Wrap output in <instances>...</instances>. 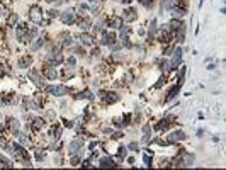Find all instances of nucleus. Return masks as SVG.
<instances>
[{
  "instance_id": "20",
  "label": "nucleus",
  "mask_w": 226,
  "mask_h": 170,
  "mask_svg": "<svg viewBox=\"0 0 226 170\" xmlns=\"http://www.w3.org/2000/svg\"><path fill=\"white\" fill-rule=\"evenodd\" d=\"M43 44H44V41H43L41 38H39V39H36V42H34V44H31V49H32V51H36V49H39V48L43 46Z\"/></svg>"
},
{
  "instance_id": "21",
  "label": "nucleus",
  "mask_w": 226,
  "mask_h": 170,
  "mask_svg": "<svg viewBox=\"0 0 226 170\" xmlns=\"http://www.w3.org/2000/svg\"><path fill=\"white\" fill-rule=\"evenodd\" d=\"M10 127H12V131H14V133H19V121L12 119V121H10Z\"/></svg>"
},
{
  "instance_id": "15",
  "label": "nucleus",
  "mask_w": 226,
  "mask_h": 170,
  "mask_svg": "<svg viewBox=\"0 0 226 170\" xmlns=\"http://www.w3.org/2000/svg\"><path fill=\"white\" fill-rule=\"evenodd\" d=\"M44 75H46L49 80H55L56 76H58V72H56L55 68H46V70H44Z\"/></svg>"
},
{
  "instance_id": "8",
  "label": "nucleus",
  "mask_w": 226,
  "mask_h": 170,
  "mask_svg": "<svg viewBox=\"0 0 226 170\" xmlns=\"http://www.w3.org/2000/svg\"><path fill=\"white\" fill-rule=\"evenodd\" d=\"M136 10L134 8H126L123 12V21H126V22H131V21H134L136 19Z\"/></svg>"
},
{
  "instance_id": "38",
  "label": "nucleus",
  "mask_w": 226,
  "mask_h": 170,
  "mask_svg": "<svg viewBox=\"0 0 226 170\" xmlns=\"http://www.w3.org/2000/svg\"><path fill=\"white\" fill-rule=\"evenodd\" d=\"M150 162H151V160H150V158H148V155H145V163H146V165H148V167H150Z\"/></svg>"
},
{
  "instance_id": "10",
  "label": "nucleus",
  "mask_w": 226,
  "mask_h": 170,
  "mask_svg": "<svg viewBox=\"0 0 226 170\" xmlns=\"http://www.w3.org/2000/svg\"><path fill=\"white\" fill-rule=\"evenodd\" d=\"M182 140H185L184 131H174L170 134V138H168V143H175V141H182Z\"/></svg>"
},
{
  "instance_id": "24",
  "label": "nucleus",
  "mask_w": 226,
  "mask_h": 170,
  "mask_svg": "<svg viewBox=\"0 0 226 170\" xmlns=\"http://www.w3.org/2000/svg\"><path fill=\"white\" fill-rule=\"evenodd\" d=\"M44 121L43 119H34V129H39V127H43Z\"/></svg>"
},
{
  "instance_id": "7",
  "label": "nucleus",
  "mask_w": 226,
  "mask_h": 170,
  "mask_svg": "<svg viewBox=\"0 0 226 170\" xmlns=\"http://www.w3.org/2000/svg\"><path fill=\"white\" fill-rule=\"evenodd\" d=\"M114 39H116V36L112 32H106V31H104L102 39H100V44H109V46H112V44H114Z\"/></svg>"
},
{
  "instance_id": "40",
  "label": "nucleus",
  "mask_w": 226,
  "mask_h": 170,
  "mask_svg": "<svg viewBox=\"0 0 226 170\" xmlns=\"http://www.w3.org/2000/svg\"><path fill=\"white\" fill-rule=\"evenodd\" d=\"M121 2H123V4H129V2H131V0H121Z\"/></svg>"
},
{
  "instance_id": "6",
  "label": "nucleus",
  "mask_w": 226,
  "mask_h": 170,
  "mask_svg": "<svg viewBox=\"0 0 226 170\" xmlns=\"http://www.w3.org/2000/svg\"><path fill=\"white\" fill-rule=\"evenodd\" d=\"M60 19L63 24H72L75 21V14H73V10H65V12H61Z\"/></svg>"
},
{
  "instance_id": "11",
  "label": "nucleus",
  "mask_w": 226,
  "mask_h": 170,
  "mask_svg": "<svg viewBox=\"0 0 226 170\" xmlns=\"http://www.w3.org/2000/svg\"><path fill=\"white\" fill-rule=\"evenodd\" d=\"M80 41L83 42V44H85V46H92V44H94V38H92V36H89V34H80Z\"/></svg>"
},
{
  "instance_id": "9",
  "label": "nucleus",
  "mask_w": 226,
  "mask_h": 170,
  "mask_svg": "<svg viewBox=\"0 0 226 170\" xmlns=\"http://www.w3.org/2000/svg\"><path fill=\"white\" fill-rule=\"evenodd\" d=\"M107 25H109V27H114V29H119V27H123V19H121V17H111V19L107 21Z\"/></svg>"
},
{
  "instance_id": "17",
  "label": "nucleus",
  "mask_w": 226,
  "mask_h": 170,
  "mask_svg": "<svg viewBox=\"0 0 226 170\" xmlns=\"http://www.w3.org/2000/svg\"><path fill=\"white\" fill-rule=\"evenodd\" d=\"M100 167H116V163L112 162V158L104 157V158H100Z\"/></svg>"
},
{
  "instance_id": "12",
  "label": "nucleus",
  "mask_w": 226,
  "mask_h": 170,
  "mask_svg": "<svg viewBox=\"0 0 226 170\" xmlns=\"http://www.w3.org/2000/svg\"><path fill=\"white\" fill-rule=\"evenodd\" d=\"M180 87H182V82H180L179 85H175V87H172V90H170V92H168V95H167V99H165V100H172V99H174L175 95L179 93Z\"/></svg>"
},
{
  "instance_id": "31",
  "label": "nucleus",
  "mask_w": 226,
  "mask_h": 170,
  "mask_svg": "<svg viewBox=\"0 0 226 170\" xmlns=\"http://www.w3.org/2000/svg\"><path fill=\"white\" fill-rule=\"evenodd\" d=\"M63 44H72V36H63Z\"/></svg>"
},
{
  "instance_id": "4",
  "label": "nucleus",
  "mask_w": 226,
  "mask_h": 170,
  "mask_svg": "<svg viewBox=\"0 0 226 170\" xmlns=\"http://www.w3.org/2000/svg\"><path fill=\"white\" fill-rule=\"evenodd\" d=\"M180 61H182V49L177 48V49L174 51V58H172L170 65H168V70H177V66L180 65Z\"/></svg>"
},
{
  "instance_id": "33",
  "label": "nucleus",
  "mask_w": 226,
  "mask_h": 170,
  "mask_svg": "<svg viewBox=\"0 0 226 170\" xmlns=\"http://www.w3.org/2000/svg\"><path fill=\"white\" fill-rule=\"evenodd\" d=\"M53 134H55V136H53V140H58V138H60V134H61V129L58 127V129H56V131L53 133Z\"/></svg>"
},
{
  "instance_id": "26",
  "label": "nucleus",
  "mask_w": 226,
  "mask_h": 170,
  "mask_svg": "<svg viewBox=\"0 0 226 170\" xmlns=\"http://www.w3.org/2000/svg\"><path fill=\"white\" fill-rule=\"evenodd\" d=\"M141 5H145V7H151L153 5V0H140Z\"/></svg>"
},
{
  "instance_id": "25",
  "label": "nucleus",
  "mask_w": 226,
  "mask_h": 170,
  "mask_svg": "<svg viewBox=\"0 0 226 170\" xmlns=\"http://www.w3.org/2000/svg\"><path fill=\"white\" fill-rule=\"evenodd\" d=\"M126 153H128V148H126V146H121L119 151H117V155H119L121 158H124V157H126Z\"/></svg>"
},
{
  "instance_id": "35",
  "label": "nucleus",
  "mask_w": 226,
  "mask_h": 170,
  "mask_svg": "<svg viewBox=\"0 0 226 170\" xmlns=\"http://www.w3.org/2000/svg\"><path fill=\"white\" fill-rule=\"evenodd\" d=\"M68 66H70V68H73V66H75V58H73V56L68 59Z\"/></svg>"
},
{
  "instance_id": "34",
  "label": "nucleus",
  "mask_w": 226,
  "mask_h": 170,
  "mask_svg": "<svg viewBox=\"0 0 226 170\" xmlns=\"http://www.w3.org/2000/svg\"><path fill=\"white\" fill-rule=\"evenodd\" d=\"M129 150H133V151H138V143H131V144H129Z\"/></svg>"
},
{
  "instance_id": "3",
  "label": "nucleus",
  "mask_w": 226,
  "mask_h": 170,
  "mask_svg": "<svg viewBox=\"0 0 226 170\" xmlns=\"http://www.w3.org/2000/svg\"><path fill=\"white\" fill-rule=\"evenodd\" d=\"M46 92L51 93V95H56V97H61V95L68 93V89L63 85H56V87H46Z\"/></svg>"
},
{
  "instance_id": "19",
  "label": "nucleus",
  "mask_w": 226,
  "mask_h": 170,
  "mask_svg": "<svg viewBox=\"0 0 226 170\" xmlns=\"http://www.w3.org/2000/svg\"><path fill=\"white\" fill-rule=\"evenodd\" d=\"M180 25H182V21H175V19H174V21H172L170 24H168V27H170L172 31H177V29L180 27Z\"/></svg>"
},
{
  "instance_id": "32",
  "label": "nucleus",
  "mask_w": 226,
  "mask_h": 170,
  "mask_svg": "<svg viewBox=\"0 0 226 170\" xmlns=\"http://www.w3.org/2000/svg\"><path fill=\"white\" fill-rule=\"evenodd\" d=\"M0 163H2V165L4 167H10V163H9V160H5L4 157H0Z\"/></svg>"
},
{
  "instance_id": "16",
  "label": "nucleus",
  "mask_w": 226,
  "mask_h": 170,
  "mask_svg": "<svg viewBox=\"0 0 226 170\" xmlns=\"http://www.w3.org/2000/svg\"><path fill=\"white\" fill-rule=\"evenodd\" d=\"M155 31H157V21H151V24H150V31H148V41H151L155 36Z\"/></svg>"
},
{
  "instance_id": "22",
  "label": "nucleus",
  "mask_w": 226,
  "mask_h": 170,
  "mask_svg": "<svg viewBox=\"0 0 226 170\" xmlns=\"http://www.w3.org/2000/svg\"><path fill=\"white\" fill-rule=\"evenodd\" d=\"M78 25H80V29H89V25H90V21H87V19H83V21L78 22Z\"/></svg>"
},
{
  "instance_id": "30",
  "label": "nucleus",
  "mask_w": 226,
  "mask_h": 170,
  "mask_svg": "<svg viewBox=\"0 0 226 170\" xmlns=\"http://www.w3.org/2000/svg\"><path fill=\"white\" fill-rule=\"evenodd\" d=\"M167 126H168V123H167L165 119H163V121H162L160 124H157V129H165Z\"/></svg>"
},
{
  "instance_id": "28",
  "label": "nucleus",
  "mask_w": 226,
  "mask_h": 170,
  "mask_svg": "<svg viewBox=\"0 0 226 170\" xmlns=\"http://www.w3.org/2000/svg\"><path fill=\"white\" fill-rule=\"evenodd\" d=\"M160 70H163V72H167V70H168V63H167L165 59H163V61H160Z\"/></svg>"
},
{
  "instance_id": "14",
  "label": "nucleus",
  "mask_w": 226,
  "mask_h": 170,
  "mask_svg": "<svg viewBox=\"0 0 226 170\" xmlns=\"http://www.w3.org/2000/svg\"><path fill=\"white\" fill-rule=\"evenodd\" d=\"M48 61H49L51 65H60L61 61H63V56H61V55H56V56L49 55V56H48Z\"/></svg>"
},
{
  "instance_id": "39",
  "label": "nucleus",
  "mask_w": 226,
  "mask_h": 170,
  "mask_svg": "<svg viewBox=\"0 0 226 170\" xmlns=\"http://www.w3.org/2000/svg\"><path fill=\"white\" fill-rule=\"evenodd\" d=\"M49 15L55 17V15H58V12H56V10H49Z\"/></svg>"
},
{
  "instance_id": "5",
  "label": "nucleus",
  "mask_w": 226,
  "mask_h": 170,
  "mask_svg": "<svg viewBox=\"0 0 226 170\" xmlns=\"http://www.w3.org/2000/svg\"><path fill=\"white\" fill-rule=\"evenodd\" d=\"M27 76H29L31 80H32L36 85H38V87H43V85H44V82H43V76H41V73H39V72H36V70H31V72L27 73Z\"/></svg>"
},
{
  "instance_id": "27",
  "label": "nucleus",
  "mask_w": 226,
  "mask_h": 170,
  "mask_svg": "<svg viewBox=\"0 0 226 170\" xmlns=\"http://www.w3.org/2000/svg\"><path fill=\"white\" fill-rule=\"evenodd\" d=\"M17 19H19V17H17V14L10 15V17H9V24H10V25H12V24H15V22H17Z\"/></svg>"
},
{
  "instance_id": "23",
  "label": "nucleus",
  "mask_w": 226,
  "mask_h": 170,
  "mask_svg": "<svg viewBox=\"0 0 226 170\" xmlns=\"http://www.w3.org/2000/svg\"><path fill=\"white\" fill-rule=\"evenodd\" d=\"M29 65H31V58H24V59H21L19 66H21V68H26V66H29Z\"/></svg>"
},
{
  "instance_id": "1",
  "label": "nucleus",
  "mask_w": 226,
  "mask_h": 170,
  "mask_svg": "<svg viewBox=\"0 0 226 170\" xmlns=\"http://www.w3.org/2000/svg\"><path fill=\"white\" fill-rule=\"evenodd\" d=\"M29 19L36 24H43V14H41V8L38 5H32L29 10Z\"/></svg>"
},
{
  "instance_id": "37",
  "label": "nucleus",
  "mask_w": 226,
  "mask_h": 170,
  "mask_svg": "<svg viewBox=\"0 0 226 170\" xmlns=\"http://www.w3.org/2000/svg\"><path fill=\"white\" fill-rule=\"evenodd\" d=\"M92 55H94V56H97V55H100V51H99L97 48H94V49H92Z\"/></svg>"
},
{
  "instance_id": "29",
  "label": "nucleus",
  "mask_w": 226,
  "mask_h": 170,
  "mask_svg": "<svg viewBox=\"0 0 226 170\" xmlns=\"http://www.w3.org/2000/svg\"><path fill=\"white\" fill-rule=\"evenodd\" d=\"M192 162H194V155H187V158H185V163H184V165H192Z\"/></svg>"
},
{
  "instance_id": "36",
  "label": "nucleus",
  "mask_w": 226,
  "mask_h": 170,
  "mask_svg": "<svg viewBox=\"0 0 226 170\" xmlns=\"http://www.w3.org/2000/svg\"><path fill=\"white\" fill-rule=\"evenodd\" d=\"M19 136H21V143H22V144H26V143H27V138H26V134H19Z\"/></svg>"
},
{
  "instance_id": "13",
  "label": "nucleus",
  "mask_w": 226,
  "mask_h": 170,
  "mask_svg": "<svg viewBox=\"0 0 226 170\" xmlns=\"http://www.w3.org/2000/svg\"><path fill=\"white\" fill-rule=\"evenodd\" d=\"M102 97H104V100L109 102V104L119 100V95H116V93H102Z\"/></svg>"
},
{
  "instance_id": "41",
  "label": "nucleus",
  "mask_w": 226,
  "mask_h": 170,
  "mask_svg": "<svg viewBox=\"0 0 226 170\" xmlns=\"http://www.w3.org/2000/svg\"><path fill=\"white\" fill-rule=\"evenodd\" d=\"M0 75H2V68H0Z\"/></svg>"
},
{
  "instance_id": "2",
  "label": "nucleus",
  "mask_w": 226,
  "mask_h": 170,
  "mask_svg": "<svg viewBox=\"0 0 226 170\" xmlns=\"http://www.w3.org/2000/svg\"><path fill=\"white\" fill-rule=\"evenodd\" d=\"M82 150H83V141L82 140H73L72 143L68 144V153L72 155V157H75V155L80 153Z\"/></svg>"
},
{
  "instance_id": "18",
  "label": "nucleus",
  "mask_w": 226,
  "mask_h": 170,
  "mask_svg": "<svg viewBox=\"0 0 226 170\" xmlns=\"http://www.w3.org/2000/svg\"><path fill=\"white\" fill-rule=\"evenodd\" d=\"M75 99H94V95L90 90H85V92H80L78 95H75Z\"/></svg>"
}]
</instances>
